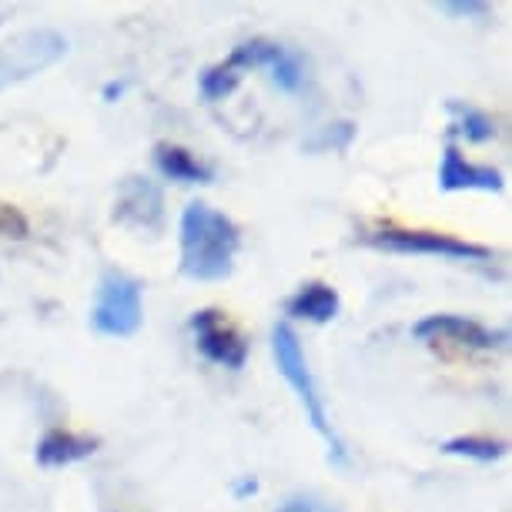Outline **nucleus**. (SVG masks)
Masks as SVG:
<instances>
[{
	"mask_svg": "<svg viewBox=\"0 0 512 512\" xmlns=\"http://www.w3.org/2000/svg\"><path fill=\"white\" fill-rule=\"evenodd\" d=\"M181 275L191 282H225L235 272L241 231L228 215L205 201H191L181 211Z\"/></svg>",
	"mask_w": 512,
	"mask_h": 512,
	"instance_id": "nucleus-1",
	"label": "nucleus"
},
{
	"mask_svg": "<svg viewBox=\"0 0 512 512\" xmlns=\"http://www.w3.org/2000/svg\"><path fill=\"white\" fill-rule=\"evenodd\" d=\"M272 355H275V365H278V372H282V379L292 385V392L298 395V402H302V409L308 415V422H312V429L328 442L332 459L345 462V446H342V439L335 436L332 422H328L325 402H322V395H318L312 369H308V362H305V349H302V342H298L295 328L288 322H278L272 328Z\"/></svg>",
	"mask_w": 512,
	"mask_h": 512,
	"instance_id": "nucleus-2",
	"label": "nucleus"
},
{
	"mask_svg": "<svg viewBox=\"0 0 512 512\" xmlns=\"http://www.w3.org/2000/svg\"><path fill=\"white\" fill-rule=\"evenodd\" d=\"M365 245L382 251H399V255H436L449 262H489L492 248L476 245V241H462L456 235H442V231H422V228H375L362 235Z\"/></svg>",
	"mask_w": 512,
	"mask_h": 512,
	"instance_id": "nucleus-3",
	"label": "nucleus"
},
{
	"mask_svg": "<svg viewBox=\"0 0 512 512\" xmlns=\"http://www.w3.org/2000/svg\"><path fill=\"white\" fill-rule=\"evenodd\" d=\"M64 54H67V37L51 31V27L14 34L11 41L0 44V91L47 71Z\"/></svg>",
	"mask_w": 512,
	"mask_h": 512,
	"instance_id": "nucleus-4",
	"label": "nucleus"
},
{
	"mask_svg": "<svg viewBox=\"0 0 512 512\" xmlns=\"http://www.w3.org/2000/svg\"><path fill=\"white\" fill-rule=\"evenodd\" d=\"M141 285L124 272H104L91 308V328L108 338H128L141 328Z\"/></svg>",
	"mask_w": 512,
	"mask_h": 512,
	"instance_id": "nucleus-5",
	"label": "nucleus"
},
{
	"mask_svg": "<svg viewBox=\"0 0 512 512\" xmlns=\"http://www.w3.org/2000/svg\"><path fill=\"white\" fill-rule=\"evenodd\" d=\"M191 332H195L198 352L208 362L225 365V369H245L248 362V338L228 322L218 308H201L191 315Z\"/></svg>",
	"mask_w": 512,
	"mask_h": 512,
	"instance_id": "nucleus-6",
	"label": "nucleus"
},
{
	"mask_svg": "<svg viewBox=\"0 0 512 512\" xmlns=\"http://www.w3.org/2000/svg\"><path fill=\"white\" fill-rule=\"evenodd\" d=\"M412 335L425 342H456L466 349H499L509 338L506 332H492L466 315H425L422 322H415Z\"/></svg>",
	"mask_w": 512,
	"mask_h": 512,
	"instance_id": "nucleus-7",
	"label": "nucleus"
},
{
	"mask_svg": "<svg viewBox=\"0 0 512 512\" xmlns=\"http://www.w3.org/2000/svg\"><path fill=\"white\" fill-rule=\"evenodd\" d=\"M439 188L442 191H486V195H496V191L506 188L502 181V171L489 168V164H472L462 154L452 148L442 151V164H439Z\"/></svg>",
	"mask_w": 512,
	"mask_h": 512,
	"instance_id": "nucleus-8",
	"label": "nucleus"
},
{
	"mask_svg": "<svg viewBox=\"0 0 512 512\" xmlns=\"http://www.w3.org/2000/svg\"><path fill=\"white\" fill-rule=\"evenodd\" d=\"M114 218L124 221V225H134V228L158 231L161 228V218H164L161 188L154 185V181H148V178H128L121 185L118 211H114Z\"/></svg>",
	"mask_w": 512,
	"mask_h": 512,
	"instance_id": "nucleus-9",
	"label": "nucleus"
},
{
	"mask_svg": "<svg viewBox=\"0 0 512 512\" xmlns=\"http://www.w3.org/2000/svg\"><path fill=\"white\" fill-rule=\"evenodd\" d=\"M101 442L91 436H77V432L67 429H51L47 436L37 442L34 459L47 469H61V466H74V462H84L98 452Z\"/></svg>",
	"mask_w": 512,
	"mask_h": 512,
	"instance_id": "nucleus-10",
	"label": "nucleus"
},
{
	"mask_svg": "<svg viewBox=\"0 0 512 512\" xmlns=\"http://www.w3.org/2000/svg\"><path fill=\"white\" fill-rule=\"evenodd\" d=\"M338 308H342V298L325 282H308L285 302L288 315L305 318V322H315V325H328L338 315Z\"/></svg>",
	"mask_w": 512,
	"mask_h": 512,
	"instance_id": "nucleus-11",
	"label": "nucleus"
},
{
	"mask_svg": "<svg viewBox=\"0 0 512 512\" xmlns=\"http://www.w3.org/2000/svg\"><path fill=\"white\" fill-rule=\"evenodd\" d=\"M154 164H158V171L164 178L171 181H181V185H208L211 178H215V171L208 168L205 161H198L195 154L188 148H181V144H154Z\"/></svg>",
	"mask_w": 512,
	"mask_h": 512,
	"instance_id": "nucleus-12",
	"label": "nucleus"
},
{
	"mask_svg": "<svg viewBox=\"0 0 512 512\" xmlns=\"http://www.w3.org/2000/svg\"><path fill=\"white\" fill-rule=\"evenodd\" d=\"M285 51H288V47L275 44V41H265V37H251V41L238 44L235 51L225 57V61L235 67L238 74L251 71V67H265V71H272V67L282 61Z\"/></svg>",
	"mask_w": 512,
	"mask_h": 512,
	"instance_id": "nucleus-13",
	"label": "nucleus"
},
{
	"mask_svg": "<svg viewBox=\"0 0 512 512\" xmlns=\"http://www.w3.org/2000/svg\"><path fill=\"white\" fill-rule=\"evenodd\" d=\"M446 111L456 118V124H452V131L462 134L466 141H492L496 138V121L489 118L486 111H479V108H472V104L466 101H446Z\"/></svg>",
	"mask_w": 512,
	"mask_h": 512,
	"instance_id": "nucleus-14",
	"label": "nucleus"
},
{
	"mask_svg": "<svg viewBox=\"0 0 512 512\" xmlns=\"http://www.w3.org/2000/svg\"><path fill=\"white\" fill-rule=\"evenodd\" d=\"M442 452L446 456H462L472 462H496L509 452V446L502 439H489V436H456L442 442Z\"/></svg>",
	"mask_w": 512,
	"mask_h": 512,
	"instance_id": "nucleus-15",
	"label": "nucleus"
},
{
	"mask_svg": "<svg viewBox=\"0 0 512 512\" xmlns=\"http://www.w3.org/2000/svg\"><path fill=\"white\" fill-rule=\"evenodd\" d=\"M238 84H241V74L228 61H221V64L208 67V71L201 74V98H205V101H221V98H228V94L235 91Z\"/></svg>",
	"mask_w": 512,
	"mask_h": 512,
	"instance_id": "nucleus-16",
	"label": "nucleus"
},
{
	"mask_svg": "<svg viewBox=\"0 0 512 512\" xmlns=\"http://www.w3.org/2000/svg\"><path fill=\"white\" fill-rule=\"evenodd\" d=\"M355 138V124L352 121H338V124H328V128H322L315 134V138L305 141L308 151H345Z\"/></svg>",
	"mask_w": 512,
	"mask_h": 512,
	"instance_id": "nucleus-17",
	"label": "nucleus"
},
{
	"mask_svg": "<svg viewBox=\"0 0 512 512\" xmlns=\"http://www.w3.org/2000/svg\"><path fill=\"white\" fill-rule=\"evenodd\" d=\"M0 235L14 238V241H21V238L31 235V225H27L24 211L14 208V205H7V201H0Z\"/></svg>",
	"mask_w": 512,
	"mask_h": 512,
	"instance_id": "nucleus-18",
	"label": "nucleus"
},
{
	"mask_svg": "<svg viewBox=\"0 0 512 512\" xmlns=\"http://www.w3.org/2000/svg\"><path fill=\"white\" fill-rule=\"evenodd\" d=\"M439 11L452 17H482L489 11V4H482V0H446V4H439Z\"/></svg>",
	"mask_w": 512,
	"mask_h": 512,
	"instance_id": "nucleus-19",
	"label": "nucleus"
},
{
	"mask_svg": "<svg viewBox=\"0 0 512 512\" xmlns=\"http://www.w3.org/2000/svg\"><path fill=\"white\" fill-rule=\"evenodd\" d=\"M278 512H335V509H328L322 506V502H308V499H295V502H288V506H282Z\"/></svg>",
	"mask_w": 512,
	"mask_h": 512,
	"instance_id": "nucleus-20",
	"label": "nucleus"
},
{
	"mask_svg": "<svg viewBox=\"0 0 512 512\" xmlns=\"http://www.w3.org/2000/svg\"><path fill=\"white\" fill-rule=\"evenodd\" d=\"M255 492H258V482H255V479H241V482H235V496H238V499L255 496Z\"/></svg>",
	"mask_w": 512,
	"mask_h": 512,
	"instance_id": "nucleus-21",
	"label": "nucleus"
},
{
	"mask_svg": "<svg viewBox=\"0 0 512 512\" xmlns=\"http://www.w3.org/2000/svg\"><path fill=\"white\" fill-rule=\"evenodd\" d=\"M124 94V84L121 81H111V84H104V101H118Z\"/></svg>",
	"mask_w": 512,
	"mask_h": 512,
	"instance_id": "nucleus-22",
	"label": "nucleus"
}]
</instances>
